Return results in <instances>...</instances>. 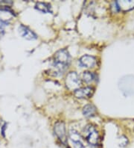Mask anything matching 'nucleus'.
Masks as SVG:
<instances>
[{
	"instance_id": "nucleus-1",
	"label": "nucleus",
	"mask_w": 134,
	"mask_h": 148,
	"mask_svg": "<svg viewBox=\"0 0 134 148\" xmlns=\"http://www.w3.org/2000/svg\"><path fill=\"white\" fill-rule=\"evenodd\" d=\"M70 60L71 57L66 49H62L57 51L54 54V67L55 69L54 72L62 74L68 68Z\"/></svg>"
},
{
	"instance_id": "nucleus-2",
	"label": "nucleus",
	"mask_w": 134,
	"mask_h": 148,
	"mask_svg": "<svg viewBox=\"0 0 134 148\" xmlns=\"http://www.w3.org/2000/svg\"><path fill=\"white\" fill-rule=\"evenodd\" d=\"M84 138L89 145L93 147H98L100 144V135L94 126L91 124L87 125L83 130Z\"/></svg>"
},
{
	"instance_id": "nucleus-3",
	"label": "nucleus",
	"mask_w": 134,
	"mask_h": 148,
	"mask_svg": "<svg viewBox=\"0 0 134 148\" xmlns=\"http://www.w3.org/2000/svg\"><path fill=\"white\" fill-rule=\"evenodd\" d=\"M54 132L61 145L66 148H70L68 141L65 123L63 121H57L54 126Z\"/></svg>"
},
{
	"instance_id": "nucleus-4",
	"label": "nucleus",
	"mask_w": 134,
	"mask_h": 148,
	"mask_svg": "<svg viewBox=\"0 0 134 148\" xmlns=\"http://www.w3.org/2000/svg\"><path fill=\"white\" fill-rule=\"evenodd\" d=\"M66 86L70 90H76L80 88V79L79 76L75 72H70L67 74L66 77Z\"/></svg>"
},
{
	"instance_id": "nucleus-5",
	"label": "nucleus",
	"mask_w": 134,
	"mask_h": 148,
	"mask_svg": "<svg viewBox=\"0 0 134 148\" xmlns=\"http://www.w3.org/2000/svg\"><path fill=\"white\" fill-rule=\"evenodd\" d=\"M83 138L75 129L71 128L69 131V139L73 148H86L83 141Z\"/></svg>"
},
{
	"instance_id": "nucleus-6",
	"label": "nucleus",
	"mask_w": 134,
	"mask_h": 148,
	"mask_svg": "<svg viewBox=\"0 0 134 148\" xmlns=\"http://www.w3.org/2000/svg\"><path fill=\"white\" fill-rule=\"evenodd\" d=\"M19 33L22 38L26 39V40H33L37 39V34L32 30H31L28 26L22 25V24H21L19 26Z\"/></svg>"
},
{
	"instance_id": "nucleus-7",
	"label": "nucleus",
	"mask_w": 134,
	"mask_h": 148,
	"mask_svg": "<svg viewBox=\"0 0 134 148\" xmlns=\"http://www.w3.org/2000/svg\"><path fill=\"white\" fill-rule=\"evenodd\" d=\"M93 93H94V88L92 87L80 88L74 91L75 97L79 99H87V98L91 97Z\"/></svg>"
},
{
	"instance_id": "nucleus-8",
	"label": "nucleus",
	"mask_w": 134,
	"mask_h": 148,
	"mask_svg": "<svg viewBox=\"0 0 134 148\" xmlns=\"http://www.w3.org/2000/svg\"><path fill=\"white\" fill-rule=\"evenodd\" d=\"M79 63L80 64L84 67L86 68H93L95 66L97 63V60L95 57L89 55H85L82 56L81 58L79 59Z\"/></svg>"
},
{
	"instance_id": "nucleus-9",
	"label": "nucleus",
	"mask_w": 134,
	"mask_h": 148,
	"mask_svg": "<svg viewBox=\"0 0 134 148\" xmlns=\"http://www.w3.org/2000/svg\"><path fill=\"white\" fill-rule=\"evenodd\" d=\"M116 4L118 7L119 11H128L134 8V1L128 0V1H117Z\"/></svg>"
},
{
	"instance_id": "nucleus-10",
	"label": "nucleus",
	"mask_w": 134,
	"mask_h": 148,
	"mask_svg": "<svg viewBox=\"0 0 134 148\" xmlns=\"http://www.w3.org/2000/svg\"><path fill=\"white\" fill-rule=\"evenodd\" d=\"M96 108L93 105L88 104L83 108V114L86 117H90L95 116L96 114Z\"/></svg>"
},
{
	"instance_id": "nucleus-11",
	"label": "nucleus",
	"mask_w": 134,
	"mask_h": 148,
	"mask_svg": "<svg viewBox=\"0 0 134 148\" xmlns=\"http://www.w3.org/2000/svg\"><path fill=\"white\" fill-rule=\"evenodd\" d=\"M35 8L37 9L38 11H41V12L45 13H50L52 12V8L49 4L46 3V2H37L35 5Z\"/></svg>"
},
{
	"instance_id": "nucleus-12",
	"label": "nucleus",
	"mask_w": 134,
	"mask_h": 148,
	"mask_svg": "<svg viewBox=\"0 0 134 148\" xmlns=\"http://www.w3.org/2000/svg\"><path fill=\"white\" fill-rule=\"evenodd\" d=\"M95 78H96V75L89 71H85L82 74L83 81L85 82L86 83H90L95 79Z\"/></svg>"
},
{
	"instance_id": "nucleus-13",
	"label": "nucleus",
	"mask_w": 134,
	"mask_h": 148,
	"mask_svg": "<svg viewBox=\"0 0 134 148\" xmlns=\"http://www.w3.org/2000/svg\"><path fill=\"white\" fill-rule=\"evenodd\" d=\"M5 24L4 23L2 20H0V36L3 34L4 30H5Z\"/></svg>"
},
{
	"instance_id": "nucleus-14",
	"label": "nucleus",
	"mask_w": 134,
	"mask_h": 148,
	"mask_svg": "<svg viewBox=\"0 0 134 148\" xmlns=\"http://www.w3.org/2000/svg\"><path fill=\"white\" fill-rule=\"evenodd\" d=\"M7 128V123H5L2 127V130H1V135L3 136L4 138H5V130Z\"/></svg>"
}]
</instances>
